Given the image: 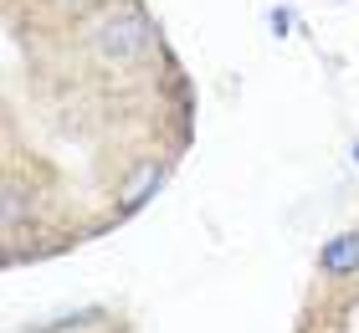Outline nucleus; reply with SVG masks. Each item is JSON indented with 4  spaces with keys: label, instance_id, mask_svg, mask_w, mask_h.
<instances>
[{
    "label": "nucleus",
    "instance_id": "nucleus-1",
    "mask_svg": "<svg viewBox=\"0 0 359 333\" xmlns=\"http://www.w3.org/2000/svg\"><path fill=\"white\" fill-rule=\"evenodd\" d=\"M93 46H97V57H103V62H134V57H144L154 46V26H149V15H144V11L118 6V11H108L103 21H97Z\"/></svg>",
    "mask_w": 359,
    "mask_h": 333
},
{
    "label": "nucleus",
    "instance_id": "nucleus-2",
    "mask_svg": "<svg viewBox=\"0 0 359 333\" xmlns=\"http://www.w3.org/2000/svg\"><path fill=\"white\" fill-rule=\"evenodd\" d=\"M323 266H329V272H354L359 266V231L354 236H339V246L323 252Z\"/></svg>",
    "mask_w": 359,
    "mask_h": 333
}]
</instances>
